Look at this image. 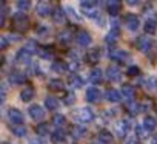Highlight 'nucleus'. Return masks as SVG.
<instances>
[{
	"label": "nucleus",
	"mask_w": 157,
	"mask_h": 144,
	"mask_svg": "<svg viewBox=\"0 0 157 144\" xmlns=\"http://www.w3.org/2000/svg\"><path fill=\"white\" fill-rule=\"evenodd\" d=\"M80 8H82V13L86 17H91V19H97L99 17V5L96 2H82Z\"/></svg>",
	"instance_id": "nucleus-1"
},
{
	"label": "nucleus",
	"mask_w": 157,
	"mask_h": 144,
	"mask_svg": "<svg viewBox=\"0 0 157 144\" xmlns=\"http://www.w3.org/2000/svg\"><path fill=\"white\" fill-rule=\"evenodd\" d=\"M94 112H93V109H90V107H82V109H78L77 110V113H75V118H77V121L78 122H82V124H88V122H91L93 119H94Z\"/></svg>",
	"instance_id": "nucleus-2"
},
{
	"label": "nucleus",
	"mask_w": 157,
	"mask_h": 144,
	"mask_svg": "<svg viewBox=\"0 0 157 144\" xmlns=\"http://www.w3.org/2000/svg\"><path fill=\"white\" fill-rule=\"evenodd\" d=\"M13 20H14V28L19 30V31H25V30H28V27H29V20H28V17L25 16V13H17V14H14Z\"/></svg>",
	"instance_id": "nucleus-3"
},
{
	"label": "nucleus",
	"mask_w": 157,
	"mask_h": 144,
	"mask_svg": "<svg viewBox=\"0 0 157 144\" xmlns=\"http://www.w3.org/2000/svg\"><path fill=\"white\" fill-rule=\"evenodd\" d=\"M131 130V122L128 119H122L119 122H116V133L120 136V138H125Z\"/></svg>",
	"instance_id": "nucleus-4"
},
{
	"label": "nucleus",
	"mask_w": 157,
	"mask_h": 144,
	"mask_svg": "<svg viewBox=\"0 0 157 144\" xmlns=\"http://www.w3.org/2000/svg\"><path fill=\"white\" fill-rule=\"evenodd\" d=\"M106 78H108L111 82H117V81H120V78H122V71H120V68L116 67V65H109V67L106 68Z\"/></svg>",
	"instance_id": "nucleus-5"
},
{
	"label": "nucleus",
	"mask_w": 157,
	"mask_h": 144,
	"mask_svg": "<svg viewBox=\"0 0 157 144\" xmlns=\"http://www.w3.org/2000/svg\"><path fill=\"white\" fill-rule=\"evenodd\" d=\"M125 27L129 30V31H137L139 27H140V20L136 14H128L125 17Z\"/></svg>",
	"instance_id": "nucleus-6"
},
{
	"label": "nucleus",
	"mask_w": 157,
	"mask_h": 144,
	"mask_svg": "<svg viewBox=\"0 0 157 144\" xmlns=\"http://www.w3.org/2000/svg\"><path fill=\"white\" fill-rule=\"evenodd\" d=\"M109 57L113 60H119V62H125L129 59V53L128 51H123V50H117V48H113L109 50Z\"/></svg>",
	"instance_id": "nucleus-7"
},
{
	"label": "nucleus",
	"mask_w": 157,
	"mask_h": 144,
	"mask_svg": "<svg viewBox=\"0 0 157 144\" xmlns=\"http://www.w3.org/2000/svg\"><path fill=\"white\" fill-rule=\"evenodd\" d=\"M28 113H29V116H31L34 121H42V119L45 118V110H43L40 105H37V104L31 105V107L28 109Z\"/></svg>",
	"instance_id": "nucleus-8"
},
{
	"label": "nucleus",
	"mask_w": 157,
	"mask_h": 144,
	"mask_svg": "<svg viewBox=\"0 0 157 144\" xmlns=\"http://www.w3.org/2000/svg\"><path fill=\"white\" fill-rule=\"evenodd\" d=\"M8 119L13 122V125H22L23 122V113L17 109H11L8 112Z\"/></svg>",
	"instance_id": "nucleus-9"
},
{
	"label": "nucleus",
	"mask_w": 157,
	"mask_h": 144,
	"mask_svg": "<svg viewBox=\"0 0 157 144\" xmlns=\"http://www.w3.org/2000/svg\"><path fill=\"white\" fill-rule=\"evenodd\" d=\"M137 45H139V48H140V51H143V53H149L151 50H152V40H151V37L149 36H142L139 40H137Z\"/></svg>",
	"instance_id": "nucleus-10"
},
{
	"label": "nucleus",
	"mask_w": 157,
	"mask_h": 144,
	"mask_svg": "<svg viewBox=\"0 0 157 144\" xmlns=\"http://www.w3.org/2000/svg\"><path fill=\"white\" fill-rule=\"evenodd\" d=\"M75 40L80 47H90L93 39H91V34L88 31H78L77 36H75Z\"/></svg>",
	"instance_id": "nucleus-11"
},
{
	"label": "nucleus",
	"mask_w": 157,
	"mask_h": 144,
	"mask_svg": "<svg viewBox=\"0 0 157 144\" xmlns=\"http://www.w3.org/2000/svg\"><path fill=\"white\" fill-rule=\"evenodd\" d=\"M8 81H10L13 85H22V84H25L26 76H25L23 73H20V71H11L10 76H8Z\"/></svg>",
	"instance_id": "nucleus-12"
},
{
	"label": "nucleus",
	"mask_w": 157,
	"mask_h": 144,
	"mask_svg": "<svg viewBox=\"0 0 157 144\" xmlns=\"http://www.w3.org/2000/svg\"><path fill=\"white\" fill-rule=\"evenodd\" d=\"M36 10H37V14L42 16V17H48L49 14L52 16V13H54L52 8H51V5H49L48 2H40V3H37Z\"/></svg>",
	"instance_id": "nucleus-13"
},
{
	"label": "nucleus",
	"mask_w": 157,
	"mask_h": 144,
	"mask_svg": "<svg viewBox=\"0 0 157 144\" xmlns=\"http://www.w3.org/2000/svg\"><path fill=\"white\" fill-rule=\"evenodd\" d=\"M31 57H33V53H29L25 47L22 50H19L17 54H16V60L19 64H29L31 62Z\"/></svg>",
	"instance_id": "nucleus-14"
},
{
	"label": "nucleus",
	"mask_w": 157,
	"mask_h": 144,
	"mask_svg": "<svg viewBox=\"0 0 157 144\" xmlns=\"http://www.w3.org/2000/svg\"><path fill=\"white\" fill-rule=\"evenodd\" d=\"M102 98V92L97 88V87H90L86 90V99L90 102H99Z\"/></svg>",
	"instance_id": "nucleus-15"
},
{
	"label": "nucleus",
	"mask_w": 157,
	"mask_h": 144,
	"mask_svg": "<svg viewBox=\"0 0 157 144\" xmlns=\"http://www.w3.org/2000/svg\"><path fill=\"white\" fill-rule=\"evenodd\" d=\"M122 96H123V99L132 102V99H134V96H136V90H134V87L129 85V84H125V85L122 87Z\"/></svg>",
	"instance_id": "nucleus-16"
},
{
	"label": "nucleus",
	"mask_w": 157,
	"mask_h": 144,
	"mask_svg": "<svg viewBox=\"0 0 157 144\" xmlns=\"http://www.w3.org/2000/svg\"><path fill=\"white\" fill-rule=\"evenodd\" d=\"M143 87H145L148 92L157 93V76H148V78L143 81Z\"/></svg>",
	"instance_id": "nucleus-17"
},
{
	"label": "nucleus",
	"mask_w": 157,
	"mask_h": 144,
	"mask_svg": "<svg viewBox=\"0 0 157 144\" xmlns=\"http://www.w3.org/2000/svg\"><path fill=\"white\" fill-rule=\"evenodd\" d=\"M155 125H157V122H155V119H154L152 116H146V118L143 119V124H142V127H143V130H145L146 133H151V132L155 129Z\"/></svg>",
	"instance_id": "nucleus-18"
},
{
	"label": "nucleus",
	"mask_w": 157,
	"mask_h": 144,
	"mask_svg": "<svg viewBox=\"0 0 157 144\" xmlns=\"http://www.w3.org/2000/svg\"><path fill=\"white\" fill-rule=\"evenodd\" d=\"M66 19V11L63 8H56L54 13H52V20L56 23H63Z\"/></svg>",
	"instance_id": "nucleus-19"
},
{
	"label": "nucleus",
	"mask_w": 157,
	"mask_h": 144,
	"mask_svg": "<svg viewBox=\"0 0 157 144\" xmlns=\"http://www.w3.org/2000/svg\"><path fill=\"white\" fill-rule=\"evenodd\" d=\"M68 82H69V87L71 88H82V85H83V79L78 76V75H75V73L69 76Z\"/></svg>",
	"instance_id": "nucleus-20"
},
{
	"label": "nucleus",
	"mask_w": 157,
	"mask_h": 144,
	"mask_svg": "<svg viewBox=\"0 0 157 144\" xmlns=\"http://www.w3.org/2000/svg\"><path fill=\"white\" fill-rule=\"evenodd\" d=\"M102 79H103V73H102L100 68L91 70V73H90V81H91L93 84H100Z\"/></svg>",
	"instance_id": "nucleus-21"
},
{
	"label": "nucleus",
	"mask_w": 157,
	"mask_h": 144,
	"mask_svg": "<svg viewBox=\"0 0 157 144\" xmlns=\"http://www.w3.org/2000/svg\"><path fill=\"white\" fill-rule=\"evenodd\" d=\"M106 8H108V13L111 14V16H117L119 13H120V10H122V3L120 2H108L106 3Z\"/></svg>",
	"instance_id": "nucleus-22"
},
{
	"label": "nucleus",
	"mask_w": 157,
	"mask_h": 144,
	"mask_svg": "<svg viewBox=\"0 0 157 144\" xmlns=\"http://www.w3.org/2000/svg\"><path fill=\"white\" fill-rule=\"evenodd\" d=\"M105 98H106L109 102H119V101H120V98H122V93H119V92H117V90H114V88H109V90H106Z\"/></svg>",
	"instance_id": "nucleus-23"
},
{
	"label": "nucleus",
	"mask_w": 157,
	"mask_h": 144,
	"mask_svg": "<svg viewBox=\"0 0 157 144\" xmlns=\"http://www.w3.org/2000/svg\"><path fill=\"white\" fill-rule=\"evenodd\" d=\"M51 138H52V142L62 144V142H65V139H66V132L62 130V129H59V130H56V132L51 135Z\"/></svg>",
	"instance_id": "nucleus-24"
},
{
	"label": "nucleus",
	"mask_w": 157,
	"mask_h": 144,
	"mask_svg": "<svg viewBox=\"0 0 157 144\" xmlns=\"http://www.w3.org/2000/svg\"><path fill=\"white\" fill-rule=\"evenodd\" d=\"M100 48H93V50H90L88 51V54H86V59H88V62H91V64H96V62H99V59H100Z\"/></svg>",
	"instance_id": "nucleus-25"
},
{
	"label": "nucleus",
	"mask_w": 157,
	"mask_h": 144,
	"mask_svg": "<svg viewBox=\"0 0 157 144\" xmlns=\"http://www.w3.org/2000/svg\"><path fill=\"white\" fill-rule=\"evenodd\" d=\"M34 88H31V87H25L23 90H22V93H20V99L23 101V102H29L33 98H34Z\"/></svg>",
	"instance_id": "nucleus-26"
},
{
	"label": "nucleus",
	"mask_w": 157,
	"mask_h": 144,
	"mask_svg": "<svg viewBox=\"0 0 157 144\" xmlns=\"http://www.w3.org/2000/svg\"><path fill=\"white\" fill-rule=\"evenodd\" d=\"M142 109H143V105L139 104V102H136V101H132V102L128 104V113H129L131 116H137V115L142 112Z\"/></svg>",
	"instance_id": "nucleus-27"
},
{
	"label": "nucleus",
	"mask_w": 157,
	"mask_h": 144,
	"mask_svg": "<svg viewBox=\"0 0 157 144\" xmlns=\"http://www.w3.org/2000/svg\"><path fill=\"white\" fill-rule=\"evenodd\" d=\"M72 39H74V34L71 33V30H63L59 33V40L62 43H69Z\"/></svg>",
	"instance_id": "nucleus-28"
},
{
	"label": "nucleus",
	"mask_w": 157,
	"mask_h": 144,
	"mask_svg": "<svg viewBox=\"0 0 157 144\" xmlns=\"http://www.w3.org/2000/svg\"><path fill=\"white\" fill-rule=\"evenodd\" d=\"M39 56L49 60V59L54 57V51L51 50V47H39Z\"/></svg>",
	"instance_id": "nucleus-29"
},
{
	"label": "nucleus",
	"mask_w": 157,
	"mask_h": 144,
	"mask_svg": "<svg viewBox=\"0 0 157 144\" xmlns=\"http://www.w3.org/2000/svg\"><path fill=\"white\" fill-rule=\"evenodd\" d=\"M45 105H46L48 110H57L59 105H60V102H59V99L56 96H48L45 99Z\"/></svg>",
	"instance_id": "nucleus-30"
},
{
	"label": "nucleus",
	"mask_w": 157,
	"mask_h": 144,
	"mask_svg": "<svg viewBox=\"0 0 157 144\" xmlns=\"http://www.w3.org/2000/svg\"><path fill=\"white\" fill-rule=\"evenodd\" d=\"M97 139H99L100 142H103V144H111V142H113V135H111V132H108V130H102V132H99Z\"/></svg>",
	"instance_id": "nucleus-31"
},
{
	"label": "nucleus",
	"mask_w": 157,
	"mask_h": 144,
	"mask_svg": "<svg viewBox=\"0 0 157 144\" xmlns=\"http://www.w3.org/2000/svg\"><path fill=\"white\" fill-rule=\"evenodd\" d=\"M86 135V130H85V127H82V125H75V127H72V138L74 139H82L83 136Z\"/></svg>",
	"instance_id": "nucleus-32"
},
{
	"label": "nucleus",
	"mask_w": 157,
	"mask_h": 144,
	"mask_svg": "<svg viewBox=\"0 0 157 144\" xmlns=\"http://www.w3.org/2000/svg\"><path fill=\"white\" fill-rule=\"evenodd\" d=\"M117 39H119V30H113V28H111V31H109L108 36L105 37V42H106L108 45H114V43L117 42Z\"/></svg>",
	"instance_id": "nucleus-33"
},
{
	"label": "nucleus",
	"mask_w": 157,
	"mask_h": 144,
	"mask_svg": "<svg viewBox=\"0 0 157 144\" xmlns=\"http://www.w3.org/2000/svg\"><path fill=\"white\" fill-rule=\"evenodd\" d=\"M155 28H157L155 19H148V20L145 22V31H146L148 34H152V33L155 31Z\"/></svg>",
	"instance_id": "nucleus-34"
},
{
	"label": "nucleus",
	"mask_w": 157,
	"mask_h": 144,
	"mask_svg": "<svg viewBox=\"0 0 157 144\" xmlns=\"http://www.w3.org/2000/svg\"><path fill=\"white\" fill-rule=\"evenodd\" d=\"M11 130H13V133L16 135V136H19V138H22V136H25L26 135V127L22 124V125H11Z\"/></svg>",
	"instance_id": "nucleus-35"
},
{
	"label": "nucleus",
	"mask_w": 157,
	"mask_h": 144,
	"mask_svg": "<svg viewBox=\"0 0 157 144\" xmlns=\"http://www.w3.org/2000/svg\"><path fill=\"white\" fill-rule=\"evenodd\" d=\"M63 82H62V79H51L49 81V88L51 90H54V92H60V90H63Z\"/></svg>",
	"instance_id": "nucleus-36"
},
{
	"label": "nucleus",
	"mask_w": 157,
	"mask_h": 144,
	"mask_svg": "<svg viewBox=\"0 0 157 144\" xmlns=\"http://www.w3.org/2000/svg\"><path fill=\"white\" fill-rule=\"evenodd\" d=\"M51 68H52V71H56V73H62V71L66 70V65L62 60H54L52 65H51Z\"/></svg>",
	"instance_id": "nucleus-37"
},
{
	"label": "nucleus",
	"mask_w": 157,
	"mask_h": 144,
	"mask_svg": "<svg viewBox=\"0 0 157 144\" xmlns=\"http://www.w3.org/2000/svg\"><path fill=\"white\" fill-rule=\"evenodd\" d=\"M37 135H42V136H45V135H49V125L46 124V122H40L39 125H37Z\"/></svg>",
	"instance_id": "nucleus-38"
},
{
	"label": "nucleus",
	"mask_w": 157,
	"mask_h": 144,
	"mask_svg": "<svg viewBox=\"0 0 157 144\" xmlns=\"http://www.w3.org/2000/svg\"><path fill=\"white\" fill-rule=\"evenodd\" d=\"M29 6H31V3L28 2V0H20V2H17V10H19V13L26 11Z\"/></svg>",
	"instance_id": "nucleus-39"
},
{
	"label": "nucleus",
	"mask_w": 157,
	"mask_h": 144,
	"mask_svg": "<svg viewBox=\"0 0 157 144\" xmlns=\"http://www.w3.org/2000/svg\"><path fill=\"white\" fill-rule=\"evenodd\" d=\"M36 33H37V36H40V37H46V36L49 34V28L45 27V25H40V27H37Z\"/></svg>",
	"instance_id": "nucleus-40"
},
{
	"label": "nucleus",
	"mask_w": 157,
	"mask_h": 144,
	"mask_svg": "<svg viewBox=\"0 0 157 144\" xmlns=\"http://www.w3.org/2000/svg\"><path fill=\"white\" fill-rule=\"evenodd\" d=\"M52 122H54L57 127H62V125L66 122V119H65V116H63V115H56V116L52 118Z\"/></svg>",
	"instance_id": "nucleus-41"
},
{
	"label": "nucleus",
	"mask_w": 157,
	"mask_h": 144,
	"mask_svg": "<svg viewBox=\"0 0 157 144\" xmlns=\"http://www.w3.org/2000/svg\"><path fill=\"white\" fill-rule=\"evenodd\" d=\"M63 102H65L66 105H72V104L75 102V95H74V93H68V95H65Z\"/></svg>",
	"instance_id": "nucleus-42"
},
{
	"label": "nucleus",
	"mask_w": 157,
	"mask_h": 144,
	"mask_svg": "<svg viewBox=\"0 0 157 144\" xmlns=\"http://www.w3.org/2000/svg\"><path fill=\"white\" fill-rule=\"evenodd\" d=\"M126 73H128V76H137V75L140 73V68L136 67V65H132V67H129V68L126 70Z\"/></svg>",
	"instance_id": "nucleus-43"
},
{
	"label": "nucleus",
	"mask_w": 157,
	"mask_h": 144,
	"mask_svg": "<svg viewBox=\"0 0 157 144\" xmlns=\"http://www.w3.org/2000/svg\"><path fill=\"white\" fill-rule=\"evenodd\" d=\"M116 115H117V110H114V109H111V110H106L105 112V119H114L116 118Z\"/></svg>",
	"instance_id": "nucleus-44"
},
{
	"label": "nucleus",
	"mask_w": 157,
	"mask_h": 144,
	"mask_svg": "<svg viewBox=\"0 0 157 144\" xmlns=\"http://www.w3.org/2000/svg\"><path fill=\"white\" fill-rule=\"evenodd\" d=\"M8 47V36H0V48L5 50Z\"/></svg>",
	"instance_id": "nucleus-45"
},
{
	"label": "nucleus",
	"mask_w": 157,
	"mask_h": 144,
	"mask_svg": "<svg viewBox=\"0 0 157 144\" xmlns=\"http://www.w3.org/2000/svg\"><path fill=\"white\" fill-rule=\"evenodd\" d=\"M66 13L69 14V17H71L72 20H75V22H80V19H78V17H77V14L72 11V8H66Z\"/></svg>",
	"instance_id": "nucleus-46"
},
{
	"label": "nucleus",
	"mask_w": 157,
	"mask_h": 144,
	"mask_svg": "<svg viewBox=\"0 0 157 144\" xmlns=\"http://www.w3.org/2000/svg\"><path fill=\"white\" fill-rule=\"evenodd\" d=\"M28 144H46V142H45L42 138H34V139H31Z\"/></svg>",
	"instance_id": "nucleus-47"
},
{
	"label": "nucleus",
	"mask_w": 157,
	"mask_h": 144,
	"mask_svg": "<svg viewBox=\"0 0 157 144\" xmlns=\"http://www.w3.org/2000/svg\"><path fill=\"white\" fill-rule=\"evenodd\" d=\"M77 68H78V62H77V60H75V62L72 60V62L69 64V70H72V71H75Z\"/></svg>",
	"instance_id": "nucleus-48"
},
{
	"label": "nucleus",
	"mask_w": 157,
	"mask_h": 144,
	"mask_svg": "<svg viewBox=\"0 0 157 144\" xmlns=\"http://www.w3.org/2000/svg\"><path fill=\"white\" fill-rule=\"evenodd\" d=\"M31 70H33V75H39V65L37 64H33L31 65Z\"/></svg>",
	"instance_id": "nucleus-49"
},
{
	"label": "nucleus",
	"mask_w": 157,
	"mask_h": 144,
	"mask_svg": "<svg viewBox=\"0 0 157 144\" xmlns=\"http://www.w3.org/2000/svg\"><path fill=\"white\" fill-rule=\"evenodd\" d=\"M6 96V84H2V101H5Z\"/></svg>",
	"instance_id": "nucleus-50"
},
{
	"label": "nucleus",
	"mask_w": 157,
	"mask_h": 144,
	"mask_svg": "<svg viewBox=\"0 0 157 144\" xmlns=\"http://www.w3.org/2000/svg\"><path fill=\"white\" fill-rule=\"evenodd\" d=\"M125 144H137V139H136V138H129Z\"/></svg>",
	"instance_id": "nucleus-51"
},
{
	"label": "nucleus",
	"mask_w": 157,
	"mask_h": 144,
	"mask_svg": "<svg viewBox=\"0 0 157 144\" xmlns=\"http://www.w3.org/2000/svg\"><path fill=\"white\" fill-rule=\"evenodd\" d=\"M128 5H131V6H136V5H139V2H128Z\"/></svg>",
	"instance_id": "nucleus-52"
},
{
	"label": "nucleus",
	"mask_w": 157,
	"mask_h": 144,
	"mask_svg": "<svg viewBox=\"0 0 157 144\" xmlns=\"http://www.w3.org/2000/svg\"><path fill=\"white\" fill-rule=\"evenodd\" d=\"M152 144H157V135H155V136L152 138Z\"/></svg>",
	"instance_id": "nucleus-53"
},
{
	"label": "nucleus",
	"mask_w": 157,
	"mask_h": 144,
	"mask_svg": "<svg viewBox=\"0 0 157 144\" xmlns=\"http://www.w3.org/2000/svg\"><path fill=\"white\" fill-rule=\"evenodd\" d=\"M91 144H103V142H100V141H99V139H97V141H93V142H91Z\"/></svg>",
	"instance_id": "nucleus-54"
}]
</instances>
